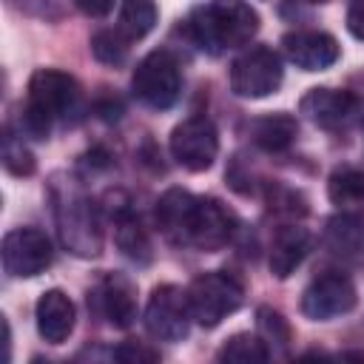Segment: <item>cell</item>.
Here are the masks:
<instances>
[{
    "mask_svg": "<svg viewBox=\"0 0 364 364\" xmlns=\"http://www.w3.org/2000/svg\"><path fill=\"white\" fill-rule=\"evenodd\" d=\"M188 28L202 51L222 54L250 43L259 31V14L245 0H210L191 14Z\"/></svg>",
    "mask_w": 364,
    "mask_h": 364,
    "instance_id": "obj_1",
    "label": "cell"
},
{
    "mask_svg": "<svg viewBox=\"0 0 364 364\" xmlns=\"http://www.w3.org/2000/svg\"><path fill=\"white\" fill-rule=\"evenodd\" d=\"M54 216L60 242L82 259H91L102 247V233L97 222L94 202L74 179H54Z\"/></svg>",
    "mask_w": 364,
    "mask_h": 364,
    "instance_id": "obj_2",
    "label": "cell"
},
{
    "mask_svg": "<svg viewBox=\"0 0 364 364\" xmlns=\"http://www.w3.org/2000/svg\"><path fill=\"white\" fill-rule=\"evenodd\" d=\"M242 296H245L242 284L230 273H222V270L202 273L188 287V301H191L193 321L202 324V327H216L222 318L236 313L239 304H242Z\"/></svg>",
    "mask_w": 364,
    "mask_h": 364,
    "instance_id": "obj_3",
    "label": "cell"
},
{
    "mask_svg": "<svg viewBox=\"0 0 364 364\" xmlns=\"http://www.w3.org/2000/svg\"><path fill=\"white\" fill-rule=\"evenodd\" d=\"M131 88H134L136 100L145 102L148 108H156V111L171 108L179 100V91H182L179 63L165 48L145 54L139 60V65L134 68Z\"/></svg>",
    "mask_w": 364,
    "mask_h": 364,
    "instance_id": "obj_4",
    "label": "cell"
},
{
    "mask_svg": "<svg viewBox=\"0 0 364 364\" xmlns=\"http://www.w3.org/2000/svg\"><path fill=\"white\" fill-rule=\"evenodd\" d=\"M282 60L276 51L256 46L239 54L230 65V91L242 100H262L279 91L282 85Z\"/></svg>",
    "mask_w": 364,
    "mask_h": 364,
    "instance_id": "obj_5",
    "label": "cell"
},
{
    "mask_svg": "<svg viewBox=\"0 0 364 364\" xmlns=\"http://www.w3.org/2000/svg\"><path fill=\"white\" fill-rule=\"evenodd\" d=\"M191 301L188 290L176 284H159L151 290L145 304V327L156 341H182L191 330Z\"/></svg>",
    "mask_w": 364,
    "mask_h": 364,
    "instance_id": "obj_6",
    "label": "cell"
},
{
    "mask_svg": "<svg viewBox=\"0 0 364 364\" xmlns=\"http://www.w3.org/2000/svg\"><path fill=\"white\" fill-rule=\"evenodd\" d=\"M219 154V134L208 117H188L171 131V156L191 173H202Z\"/></svg>",
    "mask_w": 364,
    "mask_h": 364,
    "instance_id": "obj_7",
    "label": "cell"
},
{
    "mask_svg": "<svg viewBox=\"0 0 364 364\" xmlns=\"http://www.w3.org/2000/svg\"><path fill=\"white\" fill-rule=\"evenodd\" d=\"M355 307V284L338 270L316 276L301 293V313L310 321H330Z\"/></svg>",
    "mask_w": 364,
    "mask_h": 364,
    "instance_id": "obj_8",
    "label": "cell"
},
{
    "mask_svg": "<svg viewBox=\"0 0 364 364\" xmlns=\"http://www.w3.org/2000/svg\"><path fill=\"white\" fill-rule=\"evenodd\" d=\"M3 267L6 273L17 276V279H31V276H40L48 264H51V242L43 230L37 228H17V230H9L3 236Z\"/></svg>",
    "mask_w": 364,
    "mask_h": 364,
    "instance_id": "obj_9",
    "label": "cell"
},
{
    "mask_svg": "<svg viewBox=\"0 0 364 364\" xmlns=\"http://www.w3.org/2000/svg\"><path fill=\"white\" fill-rule=\"evenodd\" d=\"M77 102H80V88L71 74L57 68H40L31 74L26 108L48 119H57V117H68L77 108Z\"/></svg>",
    "mask_w": 364,
    "mask_h": 364,
    "instance_id": "obj_10",
    "label": "cell"
},
{
    "mask_svg": "<svg viewBox=\"0 0 364 364\" xmlns=\"http://www.w3.org/2000/svg\"><path fill=\"white\" fill-rule=\"evenodd\" d=\"M233 236V213L213 196H196L188 219L185 245H193L205 253L222 250Z\"/></svg>",
    "mask_w": 364,
    "mask_h": 364,
    "instance_id": "obj_11",
    "label": "cell"
},
{
    "mask_svg": "<svg viewBox=\"0 0 364 364\" xmlns=\"http://www.w3.org/2000/svg\"><path fill=\"white\" fill-rule=\"evenodd\" d=\"M282 48L301 71H324L338 60V43L324 31H290L282 37Z\"/></svg>",
    "mask_w": 364,
    "mask_h": 364,
    "instance_id": "obj_12",
    "label": "cell"
},
{
    "mask_svg": "<svg viewBox=\"0 0 364 364\" xmlns=\"http://www.w3.org/2000/svg\"><path fill=\"white\" fill-rule=\"evenodd\" d=\"M299 111L318 128H338L355 111V97L350 91L336 88H310L301 97Z\"/></svg>",
    "mask_w": 364,
    "mask_h": 364,
    "instance_id": "obj_13",
    "label": "cell"
},
{
    "mask_svg": "<svg viewBox=\"0 0 364 364\" xmlns=\"http://www.w3.org/2000/svg\"><path fill=\"white\" fill-rule=\"evenodd\" d=\"M34 318H37V333L48 341V344H63L77 321L74 304L63 290H46L37 299L34 307Z\"/></svg>",
    "mask_w": 364,
    "mask_h": 364,
    "instance_id": "obj_14",
    "label": "cell"
},
{
    "mask_svg": "<svg viewBox=\"0 0 364 364\" xmlns=\"http://www.w3.org/2000/svg\"><path fill=\"white\" fill-rule=\"evenodd\" d=\"M97 304L111 327L125 330L136 318V290L125 276H105L97 287Z\"/></svg>",
    "mask_w": 364,
    "mask_h": 364,
    "instance_id": "obj_15",
    "label": "cell"
},
{
    "mask_svg": "<svg viewBox=\"0 0 364 364\" xmlns=\"http://www.w3.org/2000/svg\"><path fill=\"white\" fill-rule=\"evenodd\" d=\"M307 250H310V233L301 225L279 228L270 245V273L276 279H287L304 262Z\"/></svg>",
    "mask_w": 364,
    "mask_h": 364,
    "instance_id": "obj_16",
    "label": "cell"
},
{
    "mask_svg": "<svg viewBox=\"0 0 364 364\" xmlns=\"http://www.w3.org/2000/svg\"><path fill=\"white\" fill-rule=\"evenodd\" d=\"M193 199H196L193 193H188L182 188H171L156 202V225L176 245H185V233H188V219H191Z\"/></svg>",
    "mask_w": 364,
    "mask_h": 364,
    "instance_id": "obj_17",
    "label": "cell"
},
{
    "mask_svg": "<svg viewBox=\"0 0 364 364\" xmlns=\"http://www.w3.org/2000/svg\"><path fill=\"white\" fill-rule=\"evenodd\" d=\"M296 134H299V122H296V117H290L284 111L267 114V117H259L250 122V139L267 154L287 151L293 145Z\"/></svg>",
    "mask_w": 364,
    "mask_h": 364,
    "instance_id": "obj_18",
    "label": "cell"
},
{
    "mask_svg": "<svg viewBox=\"0 0 364 364\" xmlns=\"http://www.w3.org/2000/svg\"><path fill=\"white\" fill-rule=\"evenodd\" d=\"M327 196L341 213H361L364 210V171L358 168H338L327 179Z\"/></svg>",
    "mask_w": 364,
    "mask_h": 364,
    "instance_id": "obj_19",
    "label": "cell"
},
{
    "mask_svg": "<svg viewBox=\"0 0 364 364\" xmlns=\"http://www.w3.org/2000/svg\"><path fill=\"white\" fill-rule=\"evenodd\" d=\"M114 239H117V247L122 250V256H128L131 262L136 264H148L154 250H151V239L145 233V228L139 225V219L128 210L117 213V230H114Z\"/></svg>",
    "mask_w": 364,
    "mask_h": 364,
    "instance_id": "obj_20",
    "label": "cell"
},
{
    "mask_svg": "<svg viewBox=\"0 0 364 364\" xmlns=\"http://www.w3.org/2000/svg\"><path fill=\"white\" fill-rule=\"evenodd\" d=\"M327 245L333 253H338L344 259H361L364 256V228L358 225L355 216L341 213V216L330 219V225H327Z\"/></svg>",
    "mask_w": 364,
    "mask_h": 364,
    "instance_id": "obj_21",
    "label": "cell"
},
{
    "mask_svg": "<svg viewBox=\"0 0 364 364\" xmlns=\"http://www.w3.org/2000/svg\"><path fill=\"white\" fill-rule=\"evenodd\" d=\"M156 26V3L154 0H122L117 28L128 40H142Z\"/></svg>",
    "mask_w": 364,
    "mask_h": 364,
    "instance_id": "obj_22",
    "label": "cell"
},
{
    "mask_svg": "<svg viewBox=\"0 0 364 364\" xmlns=\"http://www.w3.org/2000/svg\"><path fill=\"white\" fill-rule=\"evenodd\" d=\"M267 358H270L267 344L262 338L250 336V333L230 336L219 350V361H230V364H259V361H267Z\"/></svg>",
    "mask_w": 364,
    "mask_h": 364,
    "instance_id": "obj_23",
    "label": "cell"
},
{
    "mask_svg": "<svg viewBox=\"0 0 364 364\" xmlns=\"http://www.w3.org/2000/svg\"><path fill=\"white\" fill-rule=\"evenodd\" d=\"M91 54L105 65H119L128 57V37L117 31H97L91 37Z\"/></svg>",
    "mask_w": 364,
    "mask_h": 364,
    "instance_id": "obj_24",
    "label": "cell"
},
{
    "mask_svg": "<svg viewBox=\"0 0 364 364\" xmlns=\"http://www.w3.org/2000/svg\"><path fill=\"white\" fill-rule=\"evenodd\" d=\"M3 168L14 176H28V173H34V156L20 139L6 136L3 139Z\"/></svg>",
    "mask_w": 364,
    "mask_h": 364,
    "instance_id": "obj_25",
    "label": "cell"
},
{
    "mask_svg": "<svg viewBox=\"0 0 364 364\" xmlns=\"http://www.w3.org/2000/svg\"><path fill=\"white\" fill-rule=\"evenodd\" d=\"M259 333L264 336L262 341H276V344H282V347H287V341H290V327H287V321L282 318V313H276V310H270V307H259Z\"/></svg>",
    "mask_w": 364,
    "mask_h": 364,
    "instance_id": "obj_26",
    "label": "cell"
},
{
    "mask_svg": "<svg viewBox=\"0 0 364 364\" xmlns=\"http://www.w3.org/2000/svg\"><path fill=\"white\" fill-rule=\"evenodd\" d=\"M114 355H117L119 361H125V364H151V361L159 358V353H154L151 347H145V344H139V341H125L122 347L114 350Z\"/></svg>",
    "mask_w": 364,
    "mask_h": 364,
    "instance_id": "obj_27",
    "label": "cell"
},
{
    "mask_svg": "<svg viewBox=\"0 0 364 364\" xmlns=\"http://www.w3.org/2000/svg\"><path fill=\"white\" fill-rule=\"evenodd\" d=\"M347 28L353 37L364 40V0H353V6L347 11Z\"/></svg>",
    "mask_w": 364,
    "mask_h": 364,
    "instance_id": "obj_28",
    "label": "cell"
},
{
    "mask_svg": "<svg viewBox=\"0 0 364 364\" xmlns=\"http://www.w3.org/2000/svg\"><path fill=\"white\" fill-rule=\"evenodd\" d=\"M77 9L88 17H105L111 9H114V0H74Z\"/></svg>",
    "mask_w": 364,
    "mask_h": 364,
    "instance_id": "obj_29",
    "label": "cell"
},
{
    "mask_svg": "<svg viewBox=\"0 0 364 364\" xmlns=\"http://www.w3.org/2000/svg\"><path fill=\"white\" fill-rule=\"evenodd\" d=\"M304 3H327V0H304Z\"/></svg>",
    "mask_w": 364,
    "mask_h": 364,
    "instance_id": "obj_30",
    "label": "cell"
}]
</instances>
